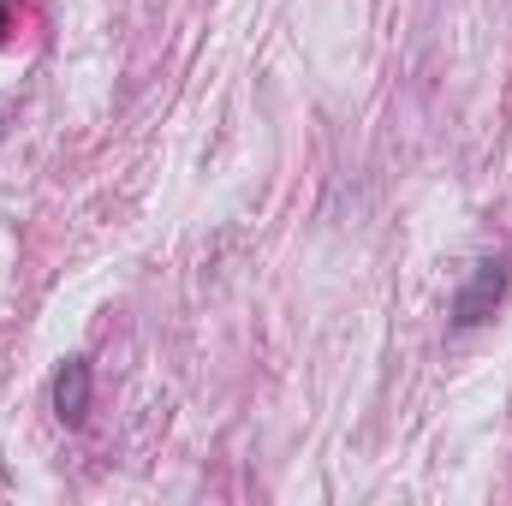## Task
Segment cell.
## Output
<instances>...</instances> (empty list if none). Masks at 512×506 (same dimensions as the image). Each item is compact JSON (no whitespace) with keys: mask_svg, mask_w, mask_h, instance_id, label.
Segmentation results:
<instances>
[{"mask_svg":"<svg viewBox=\"0 0 512 506\" xmlns=\"http://www.w3.org/2000/svg\"><path fill=\"white\" fill-rule=\"evenodd\" d=\"M507 292H512V262L507 256H483L471 274H465V286L453 292V328L459 334H471V328H483V322H495V310L507 304Z\"/></svg>","mask_w":512,"mask_h":506,"instance_id":"6da1fadb","label":"cell"},{"mask_svg":"<svg viewBox=\"0 0 512 506\" xmlns=\"http://www.w3.org/2000/svg\"><path fill=\"white\" fill-rule=\"evenodd\" d=\"M90 399H96V376H90V358H66L54 370V417L66 429H84L90 423Z\"/></svg>","mask_w":512,"mask_h":506,"instance_id":"7a4b0ae2","label":"cell"},{"mask_svg":"<svg viewBox=\"0 0 512 506\" xmlns=\"http://www.w3.org/2000/svg\"><path fill=\"white\" fill-rule=\"evenodd\" d=\"M6 30H12V6L0 0V42H6Z\"/></svg>","mask_w":512,"mask_h":506,"instance_id":"3957f363","label":"cell"}]
</instances>
